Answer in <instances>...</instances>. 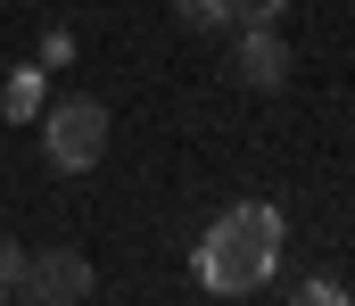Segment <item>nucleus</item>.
<instances>
[{
	"label": "nucleus",
	"mask_w": 355,
	"mask_h": 306,
	"mask_svg": "<svg viewBox=\"0 0 355 306\" xmlns=\"http://www.w3.org/2000/svg\"><path fill=\"white\" fill-rule=\"evenodd\" d=\"M272 265H281V207H265V199L223 207V215L207 223V240H198V282H207L215 298L265 290Z\"/></svg>",
	"instance_id": "nucleus-1"
},
{
	"label": "nucleus",
	"mask_w": 355,
	"mask_h": 306,
	"mask_svg": "<svg viewBox=\"0 0 355 306\" xmlns=\"http://www.w3.org/2000/svg\"><path fill=\"white\" fill-rule=\"evenodd\" d=\"M42 158L58 166V174H91L99 158H107V108L99 100H58V108H42Z\"/></svg>",
	"instance_id": "nucleus-2"
},
{
	"label": "nucleus",
	"mask_w": 355,
	"mask_h": 306,
	"mask_svg": "<svg viewBox=\"0 0 355 306\" xmlns=\"http://www.w3.org/2000/svg\"><path fill=\"white\" fill-rule=\"evenodd\" d=\"M91 290H99V273H91L83 248H33L25 257V282H17V298H33V306H75Z\"/></svg>",
	"instance_id": "nucleus-3"
},
{
	"label": "nucleus",
	"mask_w": 355,
	"mask_h": 306,
	"mask_svg": "<svg viewBox=\"0 0 355 306\" xmlns=\"http://www.w3.org/2000/svg\"><path fill=\"white\" fill-rule=\"evenodd\" d=\"M232 75L248 92H281L289 83V42L272 25H232Z\"/></svg>",
	"instance_id": "nucleus-4"
},
{
	"label": "nucleus",
	"mask_w": 355,
	"mask_h": 306,
	"mask_svg": "<svg viewBox=\"0 0 355 306\" xmlns=\"http://www.w3.org/2000/svg\"><path fill=\"white\" fill-rule=\"evenodd\" d=\"M174 17L190 25V33H215V25H232V8H223V0H174Z\"/></svg>",
	"instance_id": "nucleus-5"
},
{
	"label": "nucleus",
	"mask_w": 355,
	"mask_h": 306,
	"mask_svg": "<svg viewBox=\"0 0 355 306\" xmlns=\"http://www.w3.org/2000/svg\"><path fill=\"white\" fill-rule=\"evenodd\" d=\"M223 8H232V25H272L289 0H223Z\"/></svg>",
	"instance_id": "nucleus-6"
},
{
	"label": "nucleus",
	"mask_w": 355,
	"mask_h": 306,
	"mask_svg": "<svg viewBox=\"0 0 355 306\" xmlns=\"http://www.w3.org/2000/svg\"><path fill=\"white\" fill-rule=\"evenodd\" d=\"M8 108L17 116H42V75H8Z\"/></svg>",
	"instance_id": "nucleus-7"
},
{
	"label": "nucleus",
	"mask_w": 355,
	"mask_h": 306,
	"mask_svg": "<svg viewBox=\"0 0 355 306\" xmlns=\"http://www.w3.org/2000/svg\"><path fill=\"white\" fill-rule=\"evenodd\" d=\"M17 282H25V248L0 240V298H17Z\"/></svg>",
	"instance_id": "nucleus-8"
}]
</instances>
